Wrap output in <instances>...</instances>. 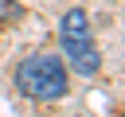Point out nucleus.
Here are the masks:
<instances>
[{
  "mask_svg": "<svg viewBox=\"0 0 125 117\" xmlns=\"http://www.w3.org/2000/svg\"><path fill=\"white\" fill-rule=\"evenodd\" d=\"M12 20H20V4L16 0H0V23H12Z\"/></svg>",
  "mask_w": 125,
  "mask_h": 117,
  "instance_id": "nucleus-3",
  "label": "nucleus"
},
{
  "mask_svg": "<svg viewBox=\"0 0 125 117\" xmlns=\"http://www.w3.org/2000/svg\"><path fill=\"white\" fill-rule=\"evenodd\" d=\"M16 90L35 98V101H55L66 94V66L62 58L39 51V55H27L20 66H16Z\"/></svg>",
  "mask_w": 125,
  "mask_h": 117,
  "instance_id": "nucleus-1",
  "label": "nucleus"
},
{
  "mask_svg": "<svg viewBox=\"0 0 125 117\" xmlns=\"http://www.w3.org/2000/svg\"><path fill=\"white\" fill-rule=\"evenodd\" d=\"M59 39H62V51L70 58V66L82 74V78H94L102 70V55L94 47V35H90V16L82 8H70L59 23Z\"/></svg>",
  "mask_w": 125,
  "mask_h": 117,
  "instance_id": "nucleus-2",
  "label": "nucleus"
}]
</instances>
